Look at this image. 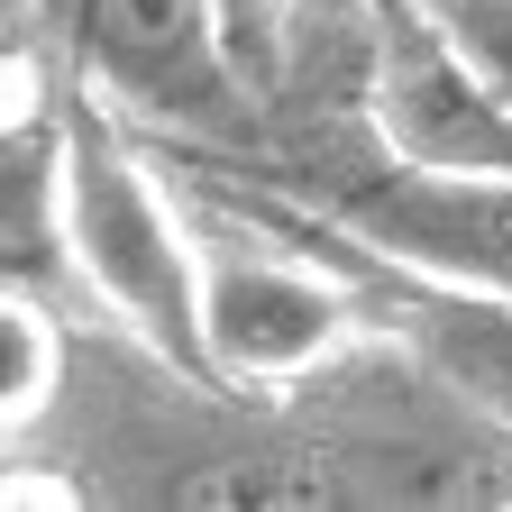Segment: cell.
<instances>
[{
	"instance_id": "4",
	"label": "cell",
	"mask_w": 512,
	"mask_h": 512,
	"mask_svg": "<svg viewBox=\"0 0 512 512\" xmlns=\"http://www.w3.org/2000/svg\"><path fill=\"white\" fill-rule=\"evenodd\" d=\"M55 28L64 64L92 101H110L128 128H165V138H247V119L266 110L247 74L220 46L211 0H37Z\"/></svg>"
},
{
	"instance_id": "6",
	"label": "cell",
	"mask_w": 512,
	"mask_h": 512,
	"mask_svg": "<svg viewBox=\"0 0 512 512\" xmlns=\"http://www.w3.org/2000/svg\"><path fill=\"white\" fill-rule=\"evenodd\" d=\"M74 92L37 0H0V275L55 266V147Z\"/></svg>"
},
{
	"instance_id": "8",
	"label": "cell",
	"mask_w": 512,
	"mask_h": 512,
	"mask_svg": "<svg viewBox=\"0 0 512 512\" xmlns=\"http://www.w3.org/2000/svg\"><path fill=\"white\" fill-rule=\"evenodd\" d=\"M64 375H74V339H64V320L19 284L0 275V430H28L55 412Z\"/></svg>"
},
{
	"instance_id": "1",
	"label": "cell",
	"mask_w": 512,
	"mask_h": 512,
	"mask_svg": "<svg viewBox=\"0 0 512 512\" xmlns=\"http://www.w3.org/2000/svg\"><path fill=\"white\" fill-rule=\"evenodd\" d=\"M55 266H74V284L165 375L211 384V366H202V229L174 202L165 165L147 156V128H128L92 92H74L64 147H55Z\"/></svg>"
},
{
	"instance_id": "9",
	"label": "cell",
	"mask_w": 512,
	"mask_h": 512,
	"mask_svg": "<svg viewBox=\"0 0 512 512\" xmlns=\"http://www.w3.org/2000/svg\"><path fill=\"white\" fill-rule=\"evenodd\" d=\"M211 19H220V46H229L238 74H247V92L266 101V92H275V74H284V55H293L302 0H211Z\"/></svg>"
},
{
	"instance_id": "5",
	"label": "cell",
	"mask_w": 512,
	"mask_h": 512,
	"mask_svg": "<svg viewBox=\"0 0 512 512\" xmlns=\"http://www.w3.org/2000/svg\"><path fill=\"white\" fill-rule=\"evenodd\" d=\"M366 147L439 174L512 165V110L467 74L421 0H366Z\"/></svg>"
},
{
	"instance_id": "2",
	"label": "cell",
	"mask_w": 512,
	"mask_h": 512,
	"mask_svg": "<svg viewBox=\"0 0 512 512\" xmlns=\"http://www.w3.org/2000/svg\"><path fill=\"white\" fill-rule=\"evenodd\" d=\"M202 229V366L211 384H247V394H293V384L330 375L366 339V293L357 266L311 238L293 211L256 202V220L192 211Z\"/></svg>"
},
{
	"instance_id": "3",
	"label": "cell",
	"mask_w": 512,
	"mask_h": 512,
	"mask_svg": "<svg viewBox=\"0 0 512 512\" xmlns=\"http://www.w3.org/2000/svg\"><path fill=\"white\" fill-rule=\"evenodd\" d=\"M256 202L330 229L339 247L375 256V266H394V275L512 302V165H494V174H439V165H403V156L366 147L348 165L275 174Z\"/></svg>"
},
{
	"instance_id": "10",
	"label": "cell",
	"mask_w": 512,
	"mask_h": 512,
	"mask_svg": "<svg viewBox=\"0 0 512 512\" xmlns=\"http://www.w3.org/2000/svg\"><path fill=\"white\" fill-rule=\"evenodd\" d=\"M439 19V37L467 55V74L512 110V0H421Z\"/></svg>"
},
{
	"instance_id": "7",
	"label": "cell",
	"mask_w": 512,
	"mask_h": 512,
	"mask_svg": "<svg viewBox=\"0 0 512 512\" xmlns=\"http://www.w3.org/2000/svg\"><path fill=\"white\" fill-rule=\"evenodd\" d=\"M311 229V220H302ZM330 238V229H311ZM339 247V238H330ZM357 266V293H366V330L394 339L403 357H421L439 375V394H458V412H476L485 430L512 439V302H485V293H458V284H421V275H394L375 256L339 247Z\"/></svg>"
}]
</instances>
